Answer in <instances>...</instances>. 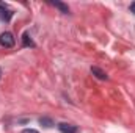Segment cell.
Returning <instances> with one entry per match:
<instances>
[{"mask_svg":"<svg viewBox=\"0 0 135 133\" xmlns=\"http://www.w3.org/2000/svg\"><path fill=\"white\" fill-rule=\"evenodd\" d=\"M14 44H16V39H14L13 33H9V32H3V33L0 34V45H2V47H5V49H11Z\"/></svg>","mask_w":135,"mask_h":133,"instance_id":"1","label":"cell"},{"mask_svg":"<svg viewBox=\"0 0 135 133\" xmlns=\"http://www.w3.org/2000/svg\"><path fill=\"white\" fill-rule=\"evenodd\" d=\"M22 45H24V47H35V42L28 38V34L27 33L22 36Z\"/></svg>","mask_w":135,"mask_h":133,"instance_id":"7","label":"cell"},{"mask_svg":"<svg viewBox=\"0 0 135 133\" xmlns=\"http://www.w3.org/2000/svg\"><path fill=\"white\" fill-rule=\"evenodd\" d=\"M22 133H39V132L33 130V129H25V130H22Z\"/></svg>","mask_w":135,"mask_h":133,"instance_id":"8","label":"cell"},{"mask_svg":"<svg viewBox=\"0 0 135 133\" xmlns=\"http://www.w3.org/2000/svg\"><path fill=\"white\" fill-rule=\"evenodd\" d=\"M13 17V11L8 9V6L5 3H0V21L3 22H9V19Z\"/></svg>","mask_w":135,"mask_h":133,"instance_id":"2","label":"cell"},{"mask_svg":"<svg viewBox=\"0 0 135 133\" xmlns=\"http://www.w3.org/2000/svg\"><path fill=\"white\" fill-rule=\"evenodd\" d=\"M39 124H41V125H44L46 129L54 127V121H52L50 117H39Z\"/></svg>","mask_w":135,"mask_h":133,"instance_id":"6","label":"cell"},{"mask_svg":"<svg viewBox=\"0 0 135 133\" xmlns=\"http://www.w3.org/2000/svg\"><path fill=\"white\" fill-rule=\"evenodd\" d=\"M0 74H2V70H0Z\"/></svg>","mask_w":135,"mask_h":133,"instance_id":"10","label":"cell"},{"mask_svg":"<svg viewBox=\"0 0 135 133\" xmlns=\"http://www.w3.org/2000/svg\"><path fill=\"white\" fill-rule=\"evenodd\" d=\"M91 74H93L94 77H98L99 80H107V78H108V77H107V74H105L102 69H99V67H96V66L91 67Z\"/></svg>","mask_w":135,"mask_h":133,"instance_id":"4","label":"cell"},{"mask_svg":"<svg viewBox=\"0 0 135 133\" xmlns=\"http://www.w3.org/2000/svg\"><path fill=\"white\" fill-rule=\"evenodd\" d=\"M129 9H131V13H134V14H135V2H132V3H131Z\"/></svg>","mask_w":135,"mask_h":133,"instance_id":"9","label":"cell"},{"mask_svg":"<svg viewBox=\"0 0 135 133\" xmlns=\"http://www.w3.org/2000/svg\"><path fill=\"white\" fill-rule=\"evenodd\" d=\"M55 8H58L61 13H65V14H68L69 13V8H68V5H65V3H61V2H50Z\"/></svg>","mask_w":135,"mask_h":133,"instance_id":"5","label":"cell"},{"mask_svg":"<svg viewBox=\"0 0 135 133\" xmlns=\"http://www.w3.org/2000/svg\"><path fill=\"white\" fill-rule=\"evenodd\" d=\"M58 129H60V132L61 133H77L79 132L75 125H71V124H66V122L58 124Z\"/></svg>","mask_w":135,"mask_h":133,"instance_id":"3","label":"cell"}]
</instances>
